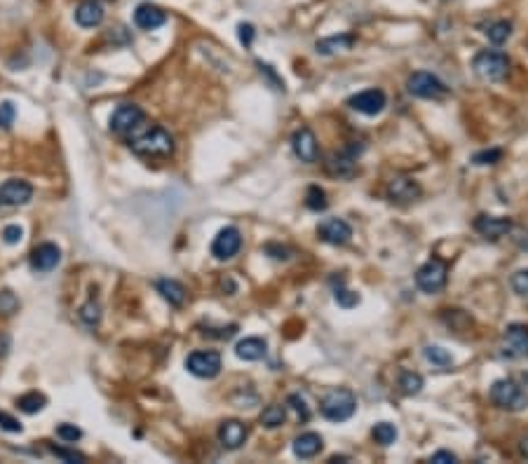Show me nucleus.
Instances as JSON below:
<instances>
[{"instance_id":"obj_1","label":"nucleus","mask_w":528,"mask_h":464,"mask_svg":"<svg viewBox=\"0 0 528 464\" xmlns=\"http://www.w3.org/2000/svg\"><path fill=\"white\" fill-rule=\"evenodd\" d=\"M134 137L127 141L130 150L139 157H169L174 153V137L167 132L165 127L160 125H151L144 132H132Z\"/></svg>"},{"instance_id":"obj_2","label":"nucleus","mask_w":528,"mask_h":464,"mask_svg":"<svg viewBox=\"0 0 528 464\" xmlns=\"http://www.w3.org/2000/svg\"><path fill=\"white\" fill-rule=\"evenodd\" d=\"M357 410V396L345 387L331 389L329 394L322 399V415L331 422H345L355 415Z\"/></svg>"},{"instance_id":"obj_3","label":"nucleus","mask_w":528,"mask_h":464,"mask_svg":"<svg viewBox=\"0 0 528 464\" xmlns=\"http://www.w3.org/2000/svg\"><path fill=\"white\" fill-rule=\"evenodd\" d=\"M474 73L486 82H500L510 75V59L502 52H479L472 61Z\"/></svg>"},{"instance_id":"obj_4","label":"nucleus","mask_w":528,"mask_h":464,"mask_svg":"<svg viewBox=\"0 0 528 464\" xmlns=\"http://www.w3.org/2000/svg\"><path fill=\"white\" fill-rule=\"evenodd\" d=\"M491 401L502 410L517 412L528 405V394L514 380H498V382H493L491 387Z\"/></svg>"},{"instance_id":"obj_5","label":"nucleus","mask_w":528,"mask_h":464,"mask_svg":"<svg viewBox=\"0 0 528 464\" xmlns=\"http://www.w3.org/2000/svg\"><path fill=\"white\" fill-rule=\"evenodd\" d=\"M448 279V265L442 261V258H430L425 265L416 272V284L423 293H439L444 286H446Z\"/></svg>"},{"instance_id":"obj_6","label":"nucleus","mask_w":528,"mask_h":464,"mask_svg":"<svg viewBox=\"0 0 528 464\" xmlns=\"http://www.w3.org/2000/svg\"><path fill=\"white\" fill-rule=\"evenodd\" d=\"M144 120H146L144 108H139L137 103H122V106H118L113 111L108 127H111L113 134H120V137H125V134L137 132V129L144 125Z\"/></svg>"},{"instance_id":"obj_7","label":"nucleus","mask_w":528,"mask_h":464,"mask_svg":"<svg viewBox=\"0 0 528 464\" xmlns=\"http://www.w3.org/2000/svg\"><path fill=\"white\" fill-rule=\"evenodd\" d=\"M186 369L188 373H193L195 378L202 380H211L221 373L223 364H221V354L214 350H199L193 352L188 359H186Z\"/></svg>"},{"instance_id":"obj_8","label":"nucleus","mask_w":528,"mask_h":464,"mask_svg":"<svg viewBox=\"0 0 528 464\" xmlns=\"http://www.w3.org/2000/svg\"><path fill=\"white\" fill-rule=\"evenodd\" d=\"M407 89L409 94L418 96V99H439V96L448 92L439 77L428 73V70H418V73L411 75L407 80Z\"/></svg>"},{"instance_id":"obj_9","label":"nucleus","mask_w":528,"mask_h":464,"mask_svg":"<svg viewBox=\"0 0 528 464\" xmlns=\"http://www.w3.org/2000/svg\"><path fill=\"white\" fill-rule=\"evenodd\" d=\"M502 357L507 359H526L528 357V326L510 324L502 335Z\"/></svg>"},{"instance_id":"obj_10","label":"nucleus","mask_w":528,"mask_h":464,"mask_svg":"<svg viewBox=\"0 0 528 464\" xmlns=\"http://www.w3.org/2000/svg\"><path fill=\"white\" fill-rule=\"evenodd\" d=\"M362 150H364V146H347L345 150L333 153L331 157L324 162L326 171H329L331 176H336V178H350L352 173H355L357 157H359V153Z\"/></svg>"},{"instance_id":"obj_11","label":"nucleus","mask_w":528,"mask_h":464,"mask_svg":"<svg viewBox=\"0 0 528 464\" xmlns=\"http://www.w3.org/2000/svg\"><path fill=\"white\" fill-rule=\"evenodd\" d=\"M240 249H242V235L233 225L223 228L214 237V242H211V256H214L216 261H230L233 256H237Z\"/></svg>"},{"instance_id":"obj_12","label":"nucleus","mask_w":528,"mask_h":464,"mask_svg":"<svg viewBox=\"0 0 528 464\" xmlns=\"http://www.w3.org/2000/svg\"><path fill=\"white\" fill-rule=\"evenodd\" d=\"M421 192L423 190L418 185V180L411 176H395L388 183V188H385V195H388L392 204H409L421 197Z\"/></svg>"},{"instance_id":"obj_13","label":"nucleus","mask_w":528,"mask_h":464,"mask_svg":"<svg viewBox=\"0 0 528 464\" xmlns=\"http://www.w3.org/2000/svg\"><path fill=\"white\" fill-rule=\"evenodd\" d=\"M292 148H294V155L301 160V162H306V164L317 162L319 148H317V139H315L310 127L296 129L294 137H292Z\"/></svg>"},{"instance_id":"obj_14","label":"nucleus","mask_w":528,"mask_h":464,"mask_svg":"<svg viewBox=\"0 0 528 464\" xmlns=\"http://www.w3.org/2000/svg\"><path fill=\"white\" fill-rule=\"evenodd\" d=\"M347 106L362 115H378L388 106V96H385V92H381V89H366V92H359L352 96V99L347 101Z\"/></svg>"},{"instance_id":"obj_15","label":"nucleus","mask_w":528,"mask_h":464,"mask_svg":"<svg viewBox=\"0 0 528 464\" xmlns=\"http://www.w3.org/2000/svg\"><path fill=\"white\" fill-rule=\"evenodd\" d=\"M29 263L36 272H52V270L61 263V249L52 242H45V244H40V247H36L33 251H31Z\"/></svg>"},{"instance_id":"obj_16","label":"nucleus","mask_w":528,"mask_h":464,"mask_svg":"<svg viewBox=\"0 0 528 464\" xmlns=\"http://www.w3.org/2000/svg\"><path fill=\"white\" fill-rule=\"evenodd\" d=\"M31 197H33V188H31V183H27V180L10 178L0 185V202L8 204V206L29 204Z\"/></svg>"},{"instance_id":"obj_17","label":"nucleus","mask_w":528,"mask_h":464,"mask_svg":"<svg viewBox=\"0 0 528 464\" xmlns=\"http://www.w3.org/2000/svg\"><path fill=\"white\" fill-rule=\"evenodd\" d=\"M317 235H319L322 242L333 244V247H340V244L350 242L352 228L343 221V218H326L324 223H319Z\"/></svg>"},{"instance_id":"obj_18","label":"nucleus","mask_w":528,"mask_h":464,"mask_svg":"<svg viewBox=\"0 0 528 464\" xmlns=\"http://www.w3.org/2000/svg\"><path fill=\"white\" fill-rule=\"evenodd\" d=\"M474 230L479 232L484 240H500L507 232H512V221L510 218H500V216H479L474 221Z\"/></svg>"},{"instance_id":"obj_19","label":"nucleus","mask_w":528,"mask_h":464,"mask_svg":"<svg viewBox=\"0 0 528 464\" xmlns=\"http://www.w3.org/2000/svg\"><path fill=\"white\" fill-rule=\"evenodd\" d=\"M249 429L247 424H242L240 420H225L221 427H218V441L225 450H237L242 448V443L247 441Z\"/></svg>"},{"instance_id":"obj_20","label":"nucleus","mask_w":528,"mask_h":464,"mask_svg":"<svg viewBox=\"0 0 528 464\" xmlns=\"http://www.w3.org/2000/svg\"><path fill=\"white\" fill-rule=\"evenodd\" d=\"M167 22V15L156 5H139L137 12H134V24L139 26L141 31H156Z\"/></svg>"},{"instance_id":"obj_21","label":"nucleus","mask_w":528,"mask_h":464,"mask_svg":"<svg viewBox=\"0 0 528 464\" xmlns=\"http://www.w3.org/2000/svg\"><path fill=\"white\" fill-rule=\"evenodd\" d=\"M104 22V8L99 5V0H85L75 10V24L82 29H94Z\"/></svg>"},{"instance_id":"obj_22","label":"nucleus","mask_w":528,"mask_h":464,"mask_svg":"<svg viewBox=\"0 0 528 464\" xmlns=\"http://www.w3.org/2000/svg\"><path fill=\"white\" fill-rule=\"evenodd\" d=\"M324 446V441H322L319 434H315V431H306V434H301L299 438H294L292 443V450L296 457H301V460H310L315 457Z\"/></svg>"},{"instance_id":"obj_23","label":"nucleus","mask_w":528,"mask_h":464,"mask_svg":"<svg viewBox=\"0 0 528 464\" xmlns=\"http://www.w3.org/2000/svg\"><path fill=\"white\" fill-rule=\"evenodd\" d=\"M266 352H268V345H266V340H261V338H244L235 345L237 359H242V361H259L266 357Z\"/></svg>"},{"instance_id":"obj_24","label":"nucleus","mask_w":528,"mask_h":464,"mask_svg":"<svg viewBox=\"0 0 528 464\" xmlns=\"http://www.w3.org/2000/svg\"><path fill=\"white\" fill-rule=\"evenodd\" d=\"M156 288L158 293L163 295V298L169 302L174 307H181L186 302V286L181 281L176 279H158L156 281Z\"/></svg>"},{"instance_id":"obj_25","label":"nucleus","mask_w":528,"mask_h":464,"mask_svg":"<svg viewBox=\"0 0 528 464\" xmlns=\"http://www.w3.org/2000/svg\"><path fill=\"white\" fill-rule=\"evenodd\" d=\"M352 45H355V38L347 36V33H340V36H331V38H322L315 45V49H317V54H336V52H343V49H350Z\"/></svg>"},{"instance_id":"obj_26","label":"nucleus","mask_w":528,"mask_h":464,"mask_svg":"<svg viewBox=\"0 0 528 464\" xmlns=\"http://www.w3.org/2000/svg\"><path fill=\"white\" fill-rule=\"evenodd\" d=\"M285 420H287V408H285V405H280V403L268 405V408L261 412V424H263V427H268V429L282 427V424H285Z\"/></svg>"},{"instance_id":"obj_27","label":"nucleus","mask_w":528,"mask_h":464,"mask_svg":"<svg viewBox=\"0 0 528 464\" xmlns=\"http://www.w3.org/2000/svg\"><path fill=\"white\" fill-rule=\"evenodd\" d=\"M17 405H19V410L27 412V415H36V412H40L45 405H47V399H45L43 394H38V392H29V394L17 399Z\"/></svg>"},{"instance_id":"obj_28","label":"nucleus","mask_w":528,"mask_h":464,"mask_svg":"<svg viewBox=\"0 0 528 464\" xmlns=\"http://www.w3.org/2000/svg\"><path fill=\"white\" fill-rule=\"evenodd\" d=\"M423 385H425L423 376H418V373H414V371H404L402 376H399V389H402L407 396L421 394Z\"/></svg>"},{"instance_id":"obj_29","label":"nucleus","mask_w":528,"mask_h":464,"mask_svg":"<svg viewBox=\"0 0 528 464\" xmlns=\"http://www.w3.org/2000/svg\"><path fill=\"white\" fill-rule=\"evenodd\" d=\"M423 354H425V359H428L430 364L439 366V369H448V366H453V357H451V352L444 350V347H439V345L425 347Z\"/></svg>"},{"instance_id":"obj_30","label":"nucleus","mask_w":528,"mask_h":464,"mask_svg":"<svg viewBox=\"0 0 528 464\" xmlns=\"http://www.w3.org/2000/svg\"><path fill=\"white\" fill-rule=\"evenodd\" d=\"M512 36V24L505 22V19H500V22H493L491 26L486 29V38L491 40L493 45H502L507 42Z\"/></svg>"},{"instance_id":"obj_31","label":"nucleus","mask_w":528,"mask_h":464,"mask_svg":"<svg viewBox=\"0 0 528 464\" xmlns=\"http://www.w3.org/2000/svg\"><path fill=\"white\" fill-rule=\"evenodd\" d=\"M373 441L381 443V446H392V443L397 441V427L390 422H378L376 427L371 431Z\"/></svg>"},{"instance_id":"obj_32","label":"nucleus","mask_w":528,"mask_h":464,"mask_svg":"<svg viewBox=\"0 0 528 464\" xmlns=\"http://www.w3.org/2000/svg\"><path fill=\"white\" fill-rule=\"evenodd\" d=\"M80 321L85 326H89V328H96L99 326V321H101V305L96 300H87L85 305L80 307Z\"/></svg>"},{"instance_id":"obj_33","label":"nucleus","mask_w":528,"mask_h":464,"mask_svg":"<svg viewBox=\"0 0 528 464\" xmlns=\"http://www.w3.org/2000/svg\"><path fill=\"white\" fill-rule=\"evenodd\" d=\"M306 204L310 211H324L326 209L324 190H322L319 185H310V188H308V195H306Z\"/></svg>"},{"instance_id":"obj_34","label":"nucleus","mask_w":528,"mask_h":464,"mask_svg":"<svg viewBox=\"0 0 528 464\" xmlns=\"http://www.w3.org/2000/svg\"><path fill=\"white\" fill-rule=\"evenodd\" d=\"M512 291L521 295V298H528V270H519V272L512 274Z\"/></svg>"},{"instance_id":"obj_35","label":"nucleus","mask_w":528,"mask_h":464,"mask_svg":"<svg viewBox=\"0 0 528 464\" xmlns=\"http://www.w3.org/2000/svg\"><path fill=\"white\" fill-rule=\"evenodd\" d=\"M17 307H19V300H17V295L12 293V291H0V314H5V317H10V314H15L17 312Z\"/></svg>"},{"instance_id":"obj_36","label":"nucleus","mask_w":528,"mask_h":464,"mask_svg":"<svg viewBox=\"0 0 528 464\" xmlns=\"http://www.w3.org/2000/svg\"><path fill=\"white\" fill-rule=\"evenodd\" d=\"M15 118H17V108L12 101H3L0 103V129H10L15 125Z\"/></svg>"},{"instance_id":"obj_37","label":"nucleus","mask_w":528,"mask_h":464,"mask_svg":"<svg viewBox=\"0 0 528 464\" xmlns=\"http://www.w3.org/2000/svg\"><path fill=\"white\" fill-rule=\"evenodd\" d=\"M47 450H50V453H52L54 457H59V460H63V462H85V460H87V457L82 455V453H78V450L56 448V446H50Z\"/></svg>"},{"instance_id":"obj_38","label":"nucleus","mask_w":528,"mask_h":464,"mask_svg":"<svg viewBox=\"0 0 528 464\" xmlns=\"http://www.w3.org/2000/svg\"><path fill=\"white\" fill-rule=\"evenodd\" d=\"M333 298H336L338 305H340V307H345V309L355 307L357 302H359V295H357V293H352V291H347V288H336V293H333Z\"/></svg>"},{"instance_id":"obj_39","label":"nucleus","mask_w":528,"mask_h":464,"mask_svg":"<svg viewBox=\"0 0 528 464\" xmlns=\"http://www.w3.org/2000/svg\"><path fill=\"white\" fill-rule=\"evenodd\" d=\"M56 436L66 443H75L82 436V431L75 427V424H59V427H56Z\"/></svg>"},{"instance_id":"obj_40","label":"nucleus","mask_w":528,"mask_h":464,"mask_svg":"<svg viewBox=\"0 0 528 464\" xmlns=\"http://www.w3.org/2000/svg\"><path fill=\"white\" fill-rule=\"evenodd\" d=\"M0 429L10 431V434H22L24 431L22 422H19L17 417H12L10 412H3V410H0Z\"/></svg>"},{"instance_id":"obj_41","label":"nucleus","mask_w":528,"mask_h":464,"mask_svg":"<svg viewBox=\"0 0 528 464\" xmlns=\"http://www.w3.org/2000/svg\"><path fill=\"white\" fill-rule=\"evenodd\" d=\"M289 405H292V408L299 412L301 420H303V422L310 420V408L306 405V399L301 396V394H292V396H289Z\"/></svg>"},{"instance_id":"obj_42","label":"nucleus","mask_w":528,"mask_h":464,"mask_svg":"<svg viewBox=\"0 0 528 464\" xmlns=\"http://www.w3.org/2000/svg\"><path fill=\"white\" fill-rule=\"evenodd\" d=\"M502 157V150H498V148H493V150H481L476 153L472 157L474 164H495L498 160Z\"/></svg>"},{"instance_id":"obj_43","label":"nucleus","mask_w":528,"mask_h":464,"mask_svg":"<svg viewBox=\"0 0 528 464\" xmlns=\"http://www.w3.org/2000/svg\"><path fill=\"white\" fill-rule=\"evenodd\" d=\"M22 237H24V230H22V225H8V228L3 230V242L5 244H19L22 242Z\"/></svg>"},{"instance_id":"obj_44","label":"nucleus","mask_w":528,"mask_h":464,"mask_svg":"<svg viewBox=\"0 0 528 464\" xmlns=\"http://www.w3.org/2000/svg\"><path fill=\"white\" fill-rule=\"evenodd\" d=\"M237 36H240V42L249 47L251 40H254V36H256V31H254V26L251 24H240L237 26Z\"/></svg>"},{"instance_id":"obj_45","label":"nucleus","mask_w":528,"mask_h":464,"mask_svg":"<svg viewBox=\"0 0 528 464\" xmlns=\"http://www.w3.org/2000/svg\"><path fill=\"white\" fill-rule=\"evenodd\" d=\"M430 462H437V464H453V462H458V457H455L451 450H437V453L430 457Z\"/></svg>"},{"instance_id":"obj_46","label":"nucleus","mask_w":528,"mask_h":464,"mask_svg":"<svg viewBox=\"0 0 528 464\" xmlns=\"http://www.w3.org/2000/svg\"><path fill=\"white\" fill-rule=\"evenodd\" d=\"M266 254H275V256H273L275 261H287V258H289V251L275 247V244H268V247H266Z\"/></svg>"},{"instance_id":"obj_47","label":"nucleus","mask_w":528,"mask_h":464,"mask_svg":"<svg viewBox=\"0 0 528 464\" xmlns=\"http://www.w3.org/2000/svg\"><path fill=\"white\" fill-rule=\"evenodd\" d=\"M10 347H12V338L8 333H0V357H5V354L10 352Z\"/></svg>"},{"instance_id":"obj_48","label":"nucleus","mask_w":528,"mask_h":464,"mask_svg":"<svg viewBox=\"0 0 528 464\" xmlns=\"http://www.w3.org/2000/svg\"><path fill=\"white\" fill-rule=\"evenodd\" d=\"M521 453L528 457V438H524V441H521Z\"/></svg>"}]
</instances>
